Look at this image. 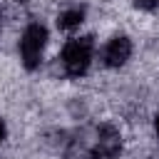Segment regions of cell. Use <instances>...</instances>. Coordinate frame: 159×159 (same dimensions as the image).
<instances>
[{
  "mask_svg": "<svg viewBox=\"0 0 159 159\" xmlns=\"http://www.w3.org/2000/svg\"><path fill=\"white\" fill-rule=\"evenodd\" d=\"M94 35H80V37H70L62 50H60V65H62V72L72 80L77 77H84L92 67V60H94Z\"/></svg>",
  "mask_w": 159,
  "mask_h": 159,
  "instance_id": "cell-1",
  "label": "cell"
},
{
  "mask_svg": "<svg viewBox=\"0 0 159 159\" xmlns=\"http://www.w3.org/2000/svg\"><path fill=\"white\" fill-rule=\"evenodd\" d=\"M47 42H50V30H47L45 22L35 20V22L25 25V30L20 35V42H17V52H20V62L27 72L40 70Z\"/></svg>",
  "mask_w": 159,
  "mask_h": 159,
  "instance_id": "cell-2",
  "label": "cell"
},
{
  "mask_svg": "<svg viewBox=\"0 0 159 159\" xmlns=\"http://www.w3.org/2000/svg\"><path fill=\"white\" fill-rule=\"evenodd\" d=\"M122 147H124L122 132L114 124L104 122L94 129V139L87 147V159H117L122 154Z\"/></svg>",
  "mask_w": 159,
  "mask_h": 159,
  "instance_id": "cell-3",
  "label": "cell"
},
{
  "mask_svg": "<svg viewBox=\"0 0 159 159\" xmlns=\"http://www.w3.org/2000/svg\"><path fill=\"white\" fill-rule=\"evenodd\" d=\"M132 52H134L132 40L127 35H114L102 47V65L109 67V70H119L132 60Z\"/></svg>",
  "mask_w": 159,
  "mask_h": 159,
  "instance_id": "cell-4",
  "label": "cell"
},
{
  "mask_svg": "<svg viewBox=\"0 0 159 159\" xmlns=\"http://www.w3.org/2000/svg\"><path fill=\"white\" fill-rule=\"evenodd\" d=\"M84 20H87V7H84V5H67L65 10L57 12V27H60L62 32L77 30Z\"/></svg>",
  "mask_w": 159,
  "mask_h": 159,
  "instance_id": "cell-5",
  "label": "cell"
},
{
  "mask_svg": "<svg viewBox=\"0 0 159 159\" xmlns=\"http://www.w3.org/2000/svg\"><path fill=\"white\" fill-rule=\"evenodd\" d=\"M132 5H134L137 10H142V12H154V10H159V0H132Z\"/></svg>",
  "mask_w": 159,
  "mask_h": 159,
  "instance_id": "cell-6",
  "label": "cell"
},
{
  "mask_svg": "<svg viewBox=\"0 0 159 159\" xmlns=\"http://www.w3.org/2000/svg\"><path fill=\"white\" fill-rule=\"evenodd\" d=\"M5 137H7V124H5V119L0 117V144L5 142Z\"/></svg>",
  "mask_w": 159,
  "mask_h": 159,
  "instance_id": "cell-7",
  "label": "cell"
},
{
  "mask_svg": "<svg viewBox=\"0 0 159 159\" xmlns=\"http://www.w3.org/2000/svg\"><path fill=\"white\" fill-rule=\"evenodd\" d=\"M154 137H157V142H159V112L154 114Z\"/></svg>",
  "mask_w": 159,
  "mask_h": 159,
  "instance_id": "cell-8",
  "label": "cell"
},
{
  "mask_svg": "<svg viewBox=\"0 0 159 159\" xmlns=\"http://www.w3.org/2000/svg\"><path fill=\"white\" fill-rule=\"evenodd\" d=\"M0 32H2V17H0Z\"/></svg>",
  "mask_w": 159,
  "mask_h": 159,
  "instance_id": "cell-9",
  "label": "cell"
}]
</instances>
